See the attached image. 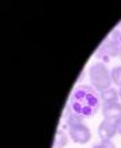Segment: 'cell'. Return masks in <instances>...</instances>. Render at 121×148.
Listing matches in <instances>:
<instances>
[{
  "label": "cell",
  "instance_id": "6da1fadb",
  "mask_svg": "<svg viewBox=\"0 0 121 148\" xmlns=\"http://www.w3.org/2000/svg\"><path fill=\"white\" fill-rule=\"evenodd\" d=\"M89 78L92 86L100 93L109 89L112 82H113L109 69L102 62H96L89 67Z\"/></svg>",
  "mask_w": 121,
  "mask_h": 148
},
{
  "label": "cell",
  "instance_id": "7a4b0ae2",
  "mask_svg": "<svg viewBox=\"0 0 121 148\" xmlns=\"http://www.w3.org/2000/svg\"><path fill=\"white\" fill-rule=\"evenodd\" d=\"M71 98L81 102L82 105L92 106V108H100V104H101V97L98 96V92L94 88H90L86 85L77 86Z\"/></svg>",
  "mask_w": 121,
  "mask_h": 148
},
{
  "label": "cell",
  "instance_id": "3957f363",
  "mask_svg": "<svg viewBox=\"0 0 121 148\" xmlns=\"http://www.w3.org/2000/svg\"><path fill=\"white\" fill-rule=\"evenodd\" d=\"M69 136L77 144H86L92 139V132L88 125L79 123V124H75L69 128Z\"/></svg>",
  "mask_w": 121,
  "mask_h": 148
},
{
  "label": "cell",
  "instance_id": "277c9868",
  "mask_svg": "<svg viewBox=\"0 0 121 148\" xmlns=\"http://www.w3.org/2000/svg\"><path fill=\"white\" fill-rule=\"evenodd\" d=\"M120 54V46L116 43L110 42V40H105L101 46L97 49V53L94 54L96 58H98L102 63L106 62L109 58H114Z\"/></svg>",
  "mask_w": 121,
  "mask_h": 148
},
{
  "label": "cell",
  "instance_id": "5b68a950",
  "mask_svg": "<svg viewBox=\"0 0 121 148\" xmlns=\"http://www.w3.org/2000/svg\"><path fill=\"white\" fill-rule=\"evenodd\" d=\"M116 133H117V120L104 119L98 127V137L101 140H112V137Z\"/></svg>",
  "mask_w": 121,
  "mask_h": 148
},
{
  "label": "cell",
  "instance_id": "8992f818",
  "mask_svg": "<svg viewBox=\"0 0 121 148\" xmlns=\"http://www.w3.org/2000/svg\"><path fill=\"white\" fill-rule=\"evenodd\" d=\"M102 116L106 120H120L121 119V104L113 102L102 105Z\"/></svg>",
  "mask_w": 121,
  "mask_h": 148
},
{
  "label": "cell",
  "instance_id": "52a82bcc",
  "mask_svg": "<svg viewBox=\"0 0 121 148\" xmlns=\"http://www.w3.org/2000/svg\"><path fill=\"white\" fill-rule=\"evenodd\" d=\"M100 97H101V102L104 104V105H106V104H113V102H118V98H120V93H118L117 90L112 89V88H109V89L104 90V92H101L100 93Z\"/></svg>",
  "mask_w": 121,
  "mask_h": 148
},
{
  "label": "cell",
  "instance_id": "ba28073f",
  "mask_svg": "<svg viewBox=\"0 0 121 148\" xmlns=\"http://www.w3.org/2000/svg\"><path fill=\"white\" fill-rule=\"evenodd\" d=\"M69 133H66L63 129H58L55 133L54 139V148H63L69 143Z\"/></svg>",
  "mask_w": 121,
  "mask_h": 148
},
{
  "label": "cell",
  "instance_id": "9c48e42d",
  "mask_svg": "<svg viewBox=\"0 0 121 148\" xmlns=\"http://www.w3.org/2000/svg\"><path fill=\"white\" fill-rule=\"evenodd\" d=\"M110 74H112V81L114 85L121 86V66H116L114 69H112Z\"/></svg>",
  "mask_w": 121,
  "mask_h": 148
},
{
  "label": "cell",
  "instance_id": "30bf717a",
  "mask_svg": "<svg viewBox=\"0 0 121 148\" xmlns=\"http://www.w3.org/2000/svg\"><path fill=\"white\" fill-rule=\"evenodd\" d=\"M108 40H110V42L116 43V45H118V46H121V30H113L112 31V34L109 35V39Z\"/></svg>",
  "mask_w": 121,
  "mask_h": 148
},
{
  "label": "cell",
  "instance_id": "8fae6325",
  "mask_svg": "<svg viewBox=\"0 0 121 148\" xmlns=\"http://www.w3.org/2000/svg\"><path fill=\"white\" fill-rule=\"evenodd\" d=\"M93 148H116L112 140H101V143L94 144Z\"/></svg>",
  "mask_w": 121,
  "mask_h": 148
},
{
  "label": "cell",
  "instance_id": "7c38bea8",
  "mask_svg": "<svg viewBox=\"0 0 121 148\" xmlns=\"http://www.w3.org/2000/svg\"><path fill=\"white\" fill-rule=\"evenodd\" d=\"M117 133L118 135H121V119L120 120H117Z\"/></svg>",
  "mask_w": 121,
  "mask_h": 148
},
{
  "label": "cell",
  "instance_id": "4fadbf2b",
  "mask_svg": "<svg viewBox=\"0 0 121 148\" xmlns=\"http://www.w3.org/2000/svg\"><path fill=\"white\" fill-rule=\"evenodd\" d=\"M118 55H120V59H121V46H120V54Z\"/></svg>",
  "mask_w": 121,
  "mask_h": 148
},
{
  "label": "cell",
  "instance_id": "5bb4252c",
  "mask_svg": "<svg viewBox=\"0 0 121 148\" xmlns=\"http://www.w3.org/2000/svg\"><path fill=\"white\" fill-rule=\"evenodd\" d=\"M118 93H120V98H121V88H120V92H118Z\"/></svg>",
  "mask_w": 121,
  "mask_h": 148
},
{
  "label": "cell",
  "instance_id": "9a60e30c",
  "mask_svg": "<svg viewBox=\"0 0 121 148\" xmlns=\"http://www.w3.org/2000/svg\"><path fill=\"white\" fill-rule=\"evenodd\" d=\"M120 30H121V24H120Z\"/></svg>",
  "mask_w": 121,
  "mask_h": 148
}]
</instances>
